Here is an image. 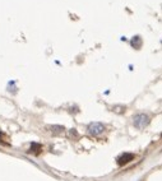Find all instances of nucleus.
Returning <instances> with one entry per match:
<instances>
[{
  "label": "nucleus",
  "instance_id": "f257e3e1",
  "mask_svg": "<svg viewBox=\"0 0 162 181\" xmlns=\"http://www.w3.org/2000/svg\"><path fill=\"white\" fill-rule=\"evenodd\" d=\"M149 124V117L144 114H140V115H137L134 117V126L137 129H143L146 128Z\"/></svg>",
  "mask_w": 162,
  "mask_h": 181
},
{
  "label": "nucleus",
  "instance_id": "39448f33",
  "mask_svg": "<svg viewBox=\"0 0 162 181\" xmlns=\"http://www.w3.org/2000/svg\"><path fill=\"white\" fill-rule=\"evenodd\" d=\"M130 45H132L134 49H137V50H138V49L142 46V40H140V37H139V36H135V37H133V39L130 40Z\"/></svg>",
  "mask_w": 162,
  "mask_h": 181
},
{
  "label": "nucleus",
  "instance_id": "423d86ee",
  "mask_svg": "<svg viewBox=\"0 0 162 181\" xmlns=\"http://www.w3.org/2000/svg\"><path fill=\"white\" fill-rule=\"evenodd\" d=\"M46 129H51V132L54 134H60V133H63V130H64V126H58V125H52V126H47Z\"/></svg>",
  "mask_w": 162,
  "mask_h": 181
},
{
  "label": "nucleus",
  "instance_id": "f03ea898",
  "mask_svg": "<svg viewBox=\"0 0 162 181\" xmlns=\"http://www.w3.org/2000/svg\"><path fill=\"white\" fill-rule=\"evenodd\" d=\"M88 132H89V134L95 135V136L101 135L105 132V126L102 125L101 122H92L91 125L88 126Z\"/></svg>",
  "mask_w": 162,
  "mask_h": 181
},
{
  "label": "nucleus",
  "instance_id": "7ed1b4c3",
  "mask_svg": "<svg viewBox=\"0 0 162 181\" xmlns=\"http://www.w3.org/2000/svg\"><path fill=\"white\" fill-rule=\"evenodd\" d=\"M135 158V156L133 153H123L119 158H117V165L119 166H125L129 162H132Z\"/></svg>",
  "mask_w": 162,
  "mask_h": 181
},
{
  "label": "nucleus",
  "instance_id": "20e7f679",
  "mask_svg": "<svg viewBox=\"0 0 162 181\" xmlns=\"http://www.w3.org/2000/svg\"><path fill=\"white\" fill-rule=\"evenodd\" d=\"M41 152H42V146L41 144H39V143H32V144H31V148H29L28 153H32L35 156H39Z\"/></svg>",
  "mask_w": 162,
  "mask_h": 181
}]
</instances>
